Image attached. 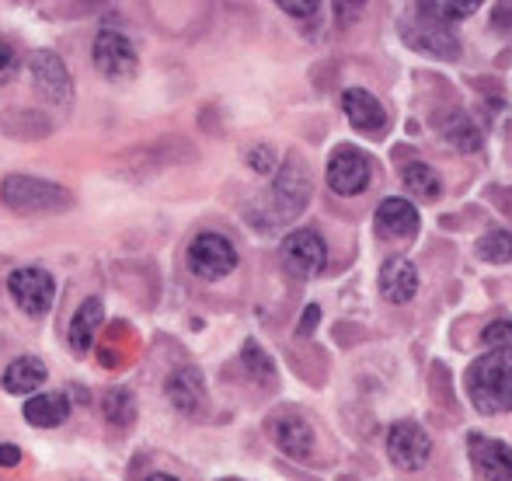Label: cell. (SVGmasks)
I'll use <instances>...</instances> for the list:
<instances>
[{
	"label": "cell",
	"mask_w": 512,
	"mask_h": 481,
	"mask_svg": "<svg viewBox=\"0 0 512 481\" xmlns=\"http://www.w3.org/2000/svg\"><path fill=\"white\" fill-rule=\"evenodd\" d=\"M481 342L488 349H512V321L509 318H499L481 332Z\"/></svg>",
	"instance_id": "28"
},
{
	"label": "cell",
	"mask_w": 512,
	"mask_h": 481,
	"mask_svg": "<svg viewBox=\"0 0 512 481\" xmlns=\"http://www.w3.org/2000/svg\"><path fill=\"white\" fill-rule=\"evenodd\" d=\"M168 398L178 412L185 415H203L206 408V384H203V373L196 366H182L168 377Z\"/></svg>",
	"instance_id": "16"
},
{
	"label": "cell",
	"mask_w": 512,
	"mask_h": 481,
	"mask_svg": "<svg viewBox=\"0 0 512 481\" xmlns=\"http://www.w3.org/2000/svg\"><path fill=\"white\" fill-rule=\"evenodd\" d=\"M28 70H32L35 91L46 98L49 105L67 112L70 102H74V81H70V70L53 49H35L28 56Z\"/></svg>",
	"instance_id": "4"
},
{
	"label": "cell",
	"mask_w": 512,
	"mask_h": 481,
	"mask_svg": "<svg viewBox=\"0 0 512 481\" xmlns=\"http://www.w3.org/2000/svg\"><path fill=\"white\" fill-rule=\"evenodd\" d=\"M237 265V251L234 244H230L223 234H199V238H192L189 244V269L196 272L199 279H206V283H216V279L230 276Z\"/></svg>",
	"instance_id": "9"
},
{
	"label": "cell",
	"mask_w": 512,
	"mask_h": 481,
	"mask_svg": "<svg viewBox=\"0 0 512 481\" xmlns=\"http://www.w3.org/2000/svg\"><path fill=\"white\" fill-rule=\"evenodd\" d=\"M102 415H105L108 426L129 429L136 422V398L126 391V387H112V391H105V398H102Z\"/></svg>",
	"instance_id": "24"
},
{
	"label": "cell",
	"mask_w": 512,
	"mask_h": 481,
	"mask_svg": "<svg viewBox=\"0 0 512 481\" xmlns=\"http://www.w3.org/2000/svg\"><path fill=\"white\" fill-rule=\"evenodd\" d=\"M0 129L7 136H18V140H39V136L49 133V119L28 109H11L0 116Z\"/></svg>",
	"instance_id": "23"
},
{
	"label": "cell",
	"mask_w": 512,
	"mask_h": 481,
	"mask_svg": "<svg viewBox=\"0 0 512 481\" xmlns=\"http://www.w3.org/2000/svg\"><path fill=\"white\" fill-rule=\"evenodd\" d=\"M102 318H105V307L98 297H88L77 307L74 321H70V349H74V353H88L98 328H102Z\"/></svg>",
	"instance_id": "18"
},
{
	"label": "cell",
	"mask_w": 512,
	"mask_h": 481,
	"mask_svg": "<svg viewBox=\"0 0 512 481\" xmlns=\"http://www.w3.org/2000/svg\"><path fill=\"white\" fill-rule=\"evenodd\" d=\"M401 182H405L408 196L418 199V203H436L439 196H443V178H439L436 168H429V164L415 161L405 168V175H401Z\"/></svg>",
	"instance_id": "21"
},
{
	"label": "cell",
	"mask_w": 512,
	"mask_h": 481,
	"mask_svg": "<svg viewBox=\"0 0 512 481\" xmlns=\"http://www.w3.org/2000/svg\"><path fill=\"white\" fill-rule=\"evenodd\" d=\"M377 231L384 234V238H415L418 227H422V217H418L415 203H408V199H384L377 210Z\"/></svg>",
	"instance_id": "17"
},
{
	"label": "cell",
	"mask_w": 512,
	"mask_h": 481,
	"mask_svg": "<svg viewBox=\"0 0 512 481\" xmlns=\"http://www.w3.org/2000/svg\"><path fill=\"white\" fill-rule=\"evenodd\" d=\"M467 398L478 412H512V349H488L467 370Z\"/></svg>",
	"instance_id": "1"
},
{
	"label": "cell",
	"mask_w": 512,
	"mask_h": 481,
	"mask_svg": "<svg viewBox=\"0 0 512 481\" xmlns=\"http://www.w3.org/2000/svg\"><path fill=\"white\" fill-rule=\"evenodd\" d=\"M241 360H244V366H248V370L255 373L258 380H272V377H276V366H272L269 353H265V349L258 346L255 339H248V342H244V349H241Z\"/></svg>",
	"instance_id": "27"
},
{
	"label": "cell",
	"mask_w": 512,
	"mask_h": 481,
	"mask_svg": "<svg viewBox=\"0 0 512 481\" xmlns=\"http://www.w3.org/2000/svg\"><path fill=\"white\" fill-rule=\"evenodd\" d=\"M380 293H384L387 304H408L418 293V269L408 258H387L380 265Z\"/></svg>",
	"instance_id": "15"
},
{
	"label": "cell",
	"mask_w": 512,
	"mask_h": 481,
	"mask_svg": "<svg viewBox=\"0 0 512 481\" xmlns=\"http://www.w3.org/2000/svg\"><path fill=\"white\" fill-rule=\"evenodd\" d=\"M370 157L363 154L359 147H352V143H342V147H335V154H331L328 161V185L331 192H338V196H359V192L370 185Z\"/></svg>",
	"instance_id": "10"
},
{
	"label": "cell",
	"mask_w": 512,
	"mask_h": 481,
	"mask_svg": "<svg viewBox=\"0 0 512 481\" xmlns=\"http://www.w3.org/2000/svg\"><path fill=\"white\" fill-rule=\"evenodd\" d=\"M0 199H4V206L14 213H63L74 203V196H70L63 185L46 182V178H32V175L4 178Z\"/></svg>",
	"instance_id": "2"
},
{
	"label": "cell",
	"mask_w": 512,
	"mask_h": 481,
	"mask_svg": "<svg viewBox=\"0 0 512 481\" xmlns=\"http://www.w3.org/2000/svg\"><path fill=\"white\" fill-rule=\"evenodd\" d=\"M21 464V450L11 443H0V468H18Z\"/></svg>",
	"instance_id": "31"
},
{
	"label": "cell",
	"mask_w": 512,
	"mask_h": 481,
	"mask_svg": "<svg viewBox=\"0 0 512 481\" xmlns=\"http://www.w3.org/2000/svg\"><path fill=\"white\" fill-rule=\"evenodd\" d=\"M269 436L286 457H293V461H307V457L314 454V429H310V422L300 412H293V408H283V412L272 415Z\"/></svg>",
	"instance_id": "12"
},
{
	"label": "cell",
	"mask_w": 512,
	"mask_h": 481,
	"mask_svg": "<svg viewBox=\"0 0 512 481\" xmlns=\"http://www.w3.org/2000/svg\"><path fill=\"white\" fill-rule=\"evenodd\" d=\"M46 363L35 360V356H18L11 366L4 370V391L7 394H32L46 384Z\"/></svg>",
	"instance_id": "20"
},
{
	"label": "cell",
	"mask_w": 512,
	"mask_h": 481,
	"mask_svg": "<svg viewBox=\"0 0 512 481\" xmlns=\"http://www.w3.org/2000/svg\"><path fill=\"white\" fill-rule=\"evenodd\" d=\"M467 454H471L474 475L481 481H512V447L502 440L474 433L467 440Z\"/></svg>",
	"instance_id": "13"
},
{
	"label": "cell",
	"mask_w": 512,
	"mask_h": 481,
	"mask_svg": "<svg viewBox=\"0 0 512 481\" xmlns=\"http://www.w3.org/2000/svg\"><path fill=\"white\" fill-rule=\"evenodd\" d=\"M67 415H70V398L60 391L35 394V398H28V405H25V422L28 426H39V429L60 426V422H67Z\"/></svg>",
	"instance_id": "19"
},
{
	"label": "cell",
	"mask_w": 512,
	"mask_h": 481,
	"mask_svg": "<svg viewBox=\"0 0 512 481\" xmlns=\"http://www.w3.org/2000/svg\"><path fill=\"white\" fill-rule=\"evenodd\" d=\"M7 293H11V300L21 311L39 318V314H46L49 307H53L56 283L39 265H21V269H14L11 276H7Z\"/></svg>",
	"instance_id": "6"
},
{
	"label": "cell",
	"mask_w": 512,
	"mask_h": 481,
	"mask_svg": "<svg viewBox=\"0 0 512 481\" xmlns=\"http://www.w3.org/2000/svg\"><path fill=\"white\" fill-rule=\"evenodd\" d=\"M147 481H178L175 475H161V471H157V475H150Z\"/></svg>",
	"instance_id": "34"
},
{
	"label": "cell",
	"mask_w": 512,
	"mask_h": 481,
	"mask_svg": "<svg viewBox=\"0 0 512 481\" xmlns=\"http://www.w3.org/2000/svg\"><path fill=\"white\" fill-rule=\"evenodd\" d=\"M429 454H432V440L418 422H411V419L394 422L391 433H387V457L394 461V468L418 471V468H425Z\"/></svg>",
	"instance_id": "11"
},
{
	"label": "cell",
	"mask_w": 512,
	"mask_h": 481,
	"mask_svg": "<svg viewBox=\"0 0 512 481\" xmlns=\"http://www.w3.org/2000/svg\"><path fill=\"white\" fill-rule=\"evenodd\" d=\"M439 133H443V140L450 143V147L464 150V154H474V150H481V129L474 126L471 119L464 116V112H457V116H446L443 126H439Z\"/></svg>",
	"instance_id": "22"
},
{
	"label": "cell",
	"mask_w": 512,
	"mask_h": 481,
	"mask_svg": "<svg viewBox=\"0 0 512 481\" xmlns=\"http://www.w3.org/2000/svg\"><path fill=\"white\" fill-rule=\"evenodd\" d=\"M283 7L286 14H293V18H310V14H317V4H293V0H283Z\"/></svg>",
	"instance_id": "32"
},
{
	"label": "cell",
	"mask_w": 512,
	"mask_h": 481,
	"mask_svg": "<svg viewBox=\"0 0 512 481\" xmlns=\"http://www.w3.org/2000/svg\"><path fill=\"white\" fill-rule=\"evenodd\" d=\"M398 32L415 53L436 56V60H446V63L460 60V39L443 25V21H432V18H425V14H418V18L401 21Z\"/></svg>",
	"instance_id": "5"
},
{
	"label": "cell",
	"mask_w": 512,
	"mask_h": 481,
	"mask_svg": "<svg viewBox=\"0 0 512 481\" xmlns=\"http://www.w3.org/2000/svg\"><path fill=\"white\" fill-rule=\"evenodd\" d=\"M14 74H18V53H14L11 42L0 39V84L14 81Z\"/></svg>",
	"instance_id": "30"
},
{
	"label": "cell",
	"mask_w": 512,
	"mask_h": 481,
	"mask_svg": "<svg viewBox=\"0 0 512 481\" xmlns=\"http://www.w3.org/2000/svg\"><path fill=\"white\" fill-rule=\"evenodd\" d=\"M478 0H429V4H418V11L425 14V18H432V21H464V18H471L474 11H478Z\"/></svg>",
	"instance_id": "25"
},
{
	"label": "cell",
	"mask_w": 512,
	"mask_h": 481,
	"mask_svg": "<svg viewBox=\"0 0 512 481\" xmlns=\"http://www.w3.org/2000/svg\"><path fill=\"white\" fill-rule=\"evenodd\" d=\"M248 164L251 171H258V175H272V171L279 168V157L272 147H265V143H258V147L248 150Z\"/></svg>",
	"instance_id": "29"
},
{
	"label": "cell",
	"mask_w": 512,
	"mask_h": 481,
	"mask_svg": "<svg viewBox=\"0 0 512 481\" xmlns=\"http://www.w3.org/2000/svg\"><path fill=\"white\" fill-rule=\"evenodd\" d=\"M317 318H321V307H307L304 311V325H300V335H310L317 328Z\"/></svg>",
	"instance_id": "33"
},
{
	"label": "cell",
	"mask_w": 512,
	"mask_h": 481,
	"mask_svg": "<svg viewBox=\"0 0 512 481\" xmlns=\"http://www.w3.org/2000/svg\"><path fill=\"white\" fill-rule=\"evenodd\" d=\"M342 112H345V119H349L352 126L359 129V133H366V136H384L387 112H384V105H380V98L370 95L366 88L342 91Z\"/></svg>",
	"instance_id": "14"
},
{
	"label": "cell",
	"mask_w": 512,
	"mask_h": 481,
	"mask_svg": "<svg viewBox=\"0 0 512 481\" xmlns=\"http://www.w3.org/2000/svg\"><path fill=\"white\" fill-rule=\"evenodd\" d=\"M269 203L276 210V220H293L297 213H304L310 203V171L300 154H286V161L279 164Z\"/></svg>",
	"instance_id": "3"
},
{
	"label": "cell",
	"mask_w": 512,
	"mask_h": 481,
	"mask_svg": "<svg viewBox=\"0 0 512 481\" xmlns=\"http://www.w3.org/2000/svg\"><path fill=\"white\" fill-rule=\"evenodd\" d=\"M478 258L481 262H492V265H506L512 262V231H488L485 238L478 241Z\"/></svg>",
	"instance_id": "26"
},
{
	"label": "cell",
	"mask_w": 512,
	"mask_h": 481,
	"mask_svg": "<svg viewBox=\"0 0 512 481\" xmlns=\"http://www.w3.org/2000/svg\"><path fill=\"white\" fill-rule=\"evenodd\" d=\"M279 255H283V265L293 279H314V276H321L324 265H328V244H324V238L317 231L304 227V231L286 234Z\"/></svg>",
	"instance_id": "7"
},
{
	"label": "cell",
	"mask_w": 512,
	"mask_h": 481,
	"mask_svg": "<svg viewBox=\"0 0 512 481\" xmlns=\"http://www.w3.org/2000/svg\"><path fill=\"white\" fill-rule=\"evenodd\" d=\"M91 56H95V67L102 70V77L108 81H129L140 67V56H136V46L129 42V35L115 32V28H102L91 46Z\"/></svg>",
	"instance_id": "8"
}]
</instances>
